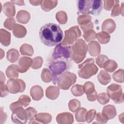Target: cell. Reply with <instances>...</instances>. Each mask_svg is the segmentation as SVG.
Wrapping results in <instances>:
<instances>
[{"label":"cell","instance_id":"7a4b0ae2","mask_svg":"<svg viewBox=\"0 0 124 124\" xmlns=\"http://www.w3.org/2000/svg\"><path fill=\"white\" fill-rule=\"evenodd\" d=\"M78 14L98 15L101 12L103 1L99 0H84L77 1Z\"/></svg>","mask_w":124,"mask_h":124},{"label":"cell","instance_id":"8fae6325","mask_svg":"<svg viewBox=\"0 0 124 124\" xmlns=\"http://www.w3.org/2000/svg\"><path fill=\"white\" fill-rule=\"evenodd\" d=\"M11 119L14 123L25 124L27 122L28 116L26 109L22 107H19L16 108L12 111Z\"/></svg>","mask_w":124,"mask_h":124},{"label":"cell","instance_id":"484cf974","mask_svg":"<svg viewBox=\"0 0 124 124\" xmlns=\"http://www.w3.org/2000/svg\"><path fill=\"white\" fill-rule=\"evenodd\" d=\"M57 0H43L41 6L43 10L48 12L54 8L57 5Z\"/></svg>","mask_w":124,"mask_h":124},{"label":"cell","instance_id":"d4e9b609","mask_svg":"<svg viewBox=\"0 0 124 124\" xmlns=\"http://www.w3.org/2000/svg\"><path fill=\"white\" fill-rule=\"evenodd\" d=\"M6 75L8 78H16L18 77L17 66L13 64L9 66L6 70Z\"/></svg>","mask_w":124,"mask_h":124},{"label":"cell","instance_id":"5b68a950","mask_svg":"<svg viewBox=\"0 0 124 124\" xmlns=\"http://www.w3.org/2000/svg\"><path fill=\"white\" fill-rule=\"evenodd\" d=\"M48 68L52 74L53 83L55 85L57 83L58 77L66 72L68 69V66L65 61L59 60L51 63L49 65Z\"/></svg>","mask_w":124,"mask_h":124},{"label":"cell","instance_id":"cb8c5ba5","mask_svg":"<svg viewBox=\"0 0 124 124\" xmlns=\"http://www.w3.org/2000/svg\"><path fill=\"white\" fill-rule=\"evenodd\" d=\"M97 79L100 83L106 85L111 81V78L109 74L104 70H101L97 76Z\"/></svg>","mask_w":124,"mask_h":124},{"label":"cell","instance_id":"816d5d0a","mask_svg":"<svg viewBox=\"0 0 124 124\" xmlns=\"http://www.w3.org/2000/svg\"><path fill=\"white\" fill-rule=\"evenodd\" d=\"M81 30L83 31V32L89 30H92L93 28V23L91 21L88 24L84 25V26H80Z\"/></svg>","mask_w":124,"mask_h":124},{"label":"cell","instance_id":"b9f144b4","mask_svg":"<svg viewBox=\"0 0 124 124\" xmlns=\"http://www.w3.org/2000/svg\"><path fill=\"white\" fill-rule=\"evenodd\" d=\"M28 116V119H29V124L32 122V121L36 120L35 116L37 114V111L35 109L32 107H29L26 109Z\"/></svg>","mask_w":124,"mask_h":124},{"label":"cell","instance_id":"836d02e7","mask_svg":"<svg viewBox=\"0 0 124 124\" xmlns=\"http://www.w3.org/2000/svg\"><path fill=\"white\" fill-rule=\"evenodd\" d=\"M71 92L72 94L75 96H81L84 93L83 86L79 84L74 85L71 89Z\"/></svg>","mask_w":124,"mask_h":124},{"label":"cell","instance_id":"ac0fdd59","mask_svg":"<svg viewBox=\"0 0 124 124\" xmlns=\"http://www.w3.org/2000/svg\"><path fill=\"white\" fill-rule=\"evenodd\" d=\"M3 12L7 16L9 17L14 16L16 13V9L14 4L11 1L5 2L3 5Z\"/></svg>","mask_w":124,"mask_h":124},{"label":"cell","instance_id":"4fadbf2b","mask_svg":"<svg viewBox=\"0 0 124 124\" xmlns=\"http://www.w3.org/2000/svg\"><path fill=\"white\" fill-rule=\"evenodd\" d=\"M32 63L33 61L31 58L27 57H21L19 59L17 65L18 72L21 73L26 72L32 66Z\"/></svg>","mask_w":124,"mask_h":124},{"label":"cell","instance_id":"f35d334b","mask_svg":"<svg viewBox=\"0 0 124 124\" xmlns=\"http://www.w3.org/2000/svg\"><path fill=\"white\" fill-rule=\"evenodd\" d=\"M91 19L92 17L89 15H83L79 16L77 19L79 25L80 26H84L90 23L91 21Z\"/></svg>","mask_w":124,"mask_h":124},{"label":"cell","instance_id":"e575fe53","mask_svg":"<svg viewBox=\"0 0 124 124\" xmlns=\"http://www.w3.org/2000/svg\"><path fill=\"white\" fill-rule=\"evenodd\" d=\"M56 18L60 24H64L67 22V14L64 11H59L56 14Z\"/></svg>","mask_w":124,"mask_h":124},{"label":"cell","instance_id":"d6a6232c","mask_svg":"<svg viewBox=\"0 0 124 124\" xmlns=\"http://www.w3.org/2000/svg\"><path fill=\"white\" fill-rule=\"evenodd\" d=\"M41 78L45 82H49L53 79L52 74L51 71L46 68H44L41 74Z\"/></svg>","mask_w":124,"mask_h":124},{"label":"cell","instance_id":"7402d4cb","mask_svg":"<svg viewBox=\"0 0 124 124\" xmlns=\"http://www.w3.org/2000/svg\"><path fill=\"white\" fill-rule=\"evenodd\" d=\"M16 18L18 22L22 24H26L30 20V14L27 11L20 10L18 12Z\"/></svg>","mask_w":124,"mask_h":124},{"label":"cell","instance_id":"d590c367","mask_svg":"<svg viewBox=\"0 0 124 124\" xmlns=\"http://www.w3.org/2000/svg\"><path fill=\"white\" fill-rule=\"evenodd\" d=\"M96 33L93 29L89 30L84 32L83 37L87 42L92 41L96 38Z\"/></svg>","mask_w":124,"mask_h":124},{"label":"cell","instance_id":"ab89813d","mask_svg":"<svg viewBox=\"0 0 124 124\" xmlns=\"http://www.w3.org/2000/svg\"><path fill=\"white\" fill-rule=\"evenodd\" d=\"M123 75H124L123 69H120L112 75V78L116 82H119V83H123L124 82Z\"/></svg>","mask_w":124,"mask_h":124},{"label":"cell","instance_id":"ffe728a7","mask_svg":"<svg viewBox=\"0 0 124 124\" xmlns=\"http://www.w3.org/2000/svg\"><path fill=\"white\" fill-rule=\"evenodd\" d=\"M14 35L18 38H21L25 36L27 34V30L25 27L18 24H16L13 30Z\"/></svg>","mask_w":124,"mask_h":124},{"label":"cell","instance_id":"ba28073f","mask_svg":"<svg viewBox=\"0 0 124 124\" xmlns=\"http://www.w3.org/2000/svg\"><path fill=\"white\" fill-rule=\"evenodd\" d=\"M107 94L115 104L124 102L123 93L121 86L119 84L112 83L107 87Z\"/></svg>","mask_w":124,"mask_h":124},{"label":"cell","instance_id":"f546056e","mask_svg":"<svg viewBox=\"0 0 124 124\" xmlns=\"http://www.w3.org/2000/svg\"><path fill=\"white\" fill-rule=\"evenodd\" d=\"M87 109L84 108H79L75 113V118L77 122H84L85 121V115Z\"/></svg>","mask_w":124,"mask_h":124},{"label":"cell","instance_id":"603a6c76","mask_svg":"<svg viewBox=\"0 0 124 124\" xmlns=\"http://www.w3.org/2000/svg\"><path fill=\"white\" fill-rule=\"evenodd\" d=\"M102 113L105 114L108 120L113 118L116 115V110L114 106L108 105L105 106L102 110Z\"/></svg>","mask_w":124,"mask_h":124},{"label":"cell","instance_id":"ee69618b","mask_svg":"<svg viewBox=\"0 0 124 124\" xmlns=\"http://www.w3.org/2000/svg\"><path fill=\"white\" fill-rule=\"evenodd\" d=\"M18 101L20 103L21 105L24 107H26L31 102V98L28 95H22L18 98Z\"/></svg>","mask_w":124,"mask_h":124},{"label":"cell","instance_id":"681fc988","mask_svg":"<svg viewBox=\"0 0 124 124\" xmlns=\"http://www.w3.org/2000/svg\"><path fill=\"white\" fill-rule=\"evenodd\" d=\"M96 111L94 109H91L86 112L85 115V121L87 123H91L94 118Z\"/></svg>","mask_w":124,"mask_h":124},{"label":"cell","instance_id":"74e56055","mask_svg":"<svg viewBox=\"0 0 124 124\" xmlns=\"http://www.w3.org/2000/svg\"><path fill=\"white\" fill-rule=\"evenodd\" d=\"M80 107V102L76 99H73L71 100L68 103V107L69 109L72 112H75Z\"/></svg>","mask_w":124,"mask_h":124},{"label":"cell","instance_id":"30bf717a","mask_svg":"<svg viewBox=\"0 0 124 124\" xmlns=\"http://www.w3.org/2000/svg\"><path fill=\"white\" fill-rule=\"evenodd\" d=\"M7 86L10 93L15 94L22 93L26 88L25 83L21 79L10 78L7 82Z\"/></svg>","mask_w":124,"mask_h":124},{"label":"cell","instance_id":"c3c4849f","mask_svg":"<svg viewBox=\"0 0 124 124\" xmlns=\"http://www.w3.org/2000/svg\"><path fill=\"white\" fill-rule=\"evenodd\" d=\"M0 96L4 97L6 96L9 92L7 85L4 83V82L0 81Z\"/></svg>","mask_w":124,"mask_h":124},{"label":"cell","instance_id":"e0dca14e","mask_svg":"<svg viewBox=\"0 0 124 124\" xmlns=\"http://www.w3.org/2000/svg\"><path fill=\"white\" fill-rule=\"evenodd\" d=\"M89 54L93 57L98 55L100 53V46L96 41H91L87 46Z\"/></svg>","mask_w":124,"mask_h":124},{"label":"cell","instance_id":"83f0119b","mask_svg":"<svg viewBox=\"0 0 124 124\" xmlns=\"http://www.w3.org/2000/svg\"><path fill=\"white\" fill-rule=\"evenodd\" d=\"M117 67L118 65L114 61L112 60H108L104 63L103 68L104 69L105 71L112 73L115 70Z\"/></svg>","mask_w":124,"mask_h":124},{"label":"cell","instance_id":"f1b7e54d","mask_svg":"<svg viewBox=\"0 0 124 124\" xmlns=\"http://www.w3.org/2000/svg\"><path fill=\"white\" fill-rule=\"evenodd\" d=\"M96 38L101 44H105L109 41L110 36L108 33L101 31L96 34Z\"/></svg>","mask_w":124,"mask_h":124},{"label":"cell","instance_id":"8d00e7d4","mask_svg":"<svg viewBox=\"0 0 124 124\" xmlns=\"http://www.w3.org/2000/svg\"><path fill=\"white\" fill-rule=\"evenodd\" d=\"M123 4L124 2L122 3L121 6L118 3H116L112 9V11L111 13V16H118L120 14L122 13V15L123 16Z\"/></svg>","mask_w":124,"mask_h":124},{"label":"cell","instance_id":"f907efd6","mask_svg":"<svg viewBox=\"0 0 124 124\" xmlns=\"http://www.w3.org/2000/svg\"><path fill=\"white\" fill-rule=\"evenodd\" d=\"M96 121L99 123H106L108 120L107 117L102 113L98 112L96 116Z\"/></svg>","mask_w":124,"mask_h":124},{"label":"cell","instance_id":"f5cc1de1","mask_svg":"<svg viewBox=\"0 0 124 124\" xmlns=\"http://www.w3.org/2000/svg\"><path fill=\"white\" fill-rule=\"evenodd\" d=\"M43 0H29L31 4L34 6L41 5Z\"/></svg>","mask_w":124,"mask_h":124},{"label":"cell","instance_id":"7dc6e473","mask_svg":"<svg viewBox=\"0 0 124 124\" xmlns=\"http://www.w3.org/2000/svg\"><path fill=\"white\" fill-rule=\"evenodd\" d=\"M104 7L105 9L108 11L111 10L113 6L116 4L119 3V0H104Z\"/></svg>","mask_w":124,"mask_h":124},{"label":"cell","instance_id":"277c9868","mask_svg":"<svg viewBox=\"0 0 124 124\" xmlns=\"http://www.w3.org/2000/svg\"><path fill=\"white\" fill-rule=\"evenodd\" d=\"M78 76L82 78L88 79L95 75L98 71V68L94 63V59L89 58L78 66Z\"/></svg>","mask_w":124,"mask_h":124},{"label":"cell","instance_id":"d6986e66","mask_svg":"<svg viewBox=\"0 0 124 124\" xmlns=\"http://www.w3.org/2000/svg\"><path fill=\"white\" fill-rule=\"evenodd\" d=\"M59 88L55 86H50L47 87L46 91V94L47 98L54 100L57 98L59 95Z\"/></svg>","mask_w":124,"mask_h":124},{"label":"cell","instance_id":"4316f807","mask_svg":"<svg viewBox=\"0 0 124 124\" xmlns=\"http://www.w3.org/2000/svg\"><path fill=\"white\" fill-rule=\"evenodd\" d=\"M19 57V52L17 49L11 48L7 52V59L10 62H15Z\"/></svg>","mask_w":124,"mask_h":124},{"label":"cell","instance_id":"7bdbcfd3","mask_svg":"<svg viewBox=\"0 0 124 124\" xmlns=\"http://www.w3.org/2000/svg\"><path fill=\"white\" fill-rule=\"evenodd\" d=\"M16 20L13 17H9L7 18L4 22V26L7 29L9 30H13L15 25Z\"/></svg>","mask_w":124,"mask_h":124},{"label":"cell","instance_id":"3957f363","mask_svg":"<svg viewBox=\"0 0 124 124\" xmlns=\"http://www.w3.org/2000/svg\"><path fill=\"white\" fill-rule=\"evenodd\" d=\"M88 50L87 46L82 39H78L70 46V58L77 63L81 62Z\"/></svg>","mask_w":124,"mask_h":124},{"label":"cell","instance_id":"6da1fadb","mask_svg":"<svg viewBox=\"0 0 124 124\" xmlns=\"http://www.w3.org/2000/svg\"><path fill=\"white\" fill-rule=\"evenodd\" d=\"M39 37L41 42L48 46H53L61 43L63 37L60 27L53 23L43 25L39 31Z\"/></svg>","mask_w":124,"mask_h":124},{"label":"cell","instance_id":"44dd1931","mask_svg":"<svg viewBox=\"0 0 124 124\" xmlns=\"http://www.w3.org/2000/svg\"><path fill=\"white\" fill-rule=\"evenodd\" d=\"M0 41L5 46H9L11 42V33L6 30L1 29L0 30Z\"/></svg>","mask_w":124,"mask_h":124},{"label":"cell","instance_id":"4dcf8cb0","mask_svg":"<svg viewBox=\"0 0 124 124\" xmlns=\"http://www.w3.org/2000/svg\"><path fill=\"white\" fill-rule=\"evenodd\" d=\"M20 52L23 55H28L31 56L33 53V49L31 46L24 44H23L20 48Z\"/></svg>","mask_w":124,"mask_h":124},{"label":"cell","instance_id":"60d3db41","mask_svg":"<svg viewBox=\"0 0 124 124\" xmlns=\"http://www.w3.org/2000/svg\"><path fill=\"white\" fill-rule=\"evenodd\" d=\"M96 99L98 102L102 105H105L109 101V97L107 93H99L97 96Z\"/></svg>","mask_w":124,"mask_h":124},{"label":"cell","instance_id":"bcb514c9","mask_svg":"<svg viewBox=\"0 0 124 124\" xmlns=\"http://www.w3.org/2000/svg\"><path fill=\"white\" fill-rule=\"evenodd\" d=\"M32 61L33 63L31 66L32 68L36 69L41 67L43 61L41 57H36L35 58H34L32 59Z\"/></svg>","mask_w":124,"mask_h":124},{"label":"cell","instance_id":"9a60e30c","mask_svg":"<svg viewBox=\"0 0 124 124\" xmlns=\"http://www.w3.org/2000/svg\"><path fill=\"white\" fill-rule=\"evenodd\" d=\"M56 120L59 124H72L74 121L73 116L72 114L68 112H63L57 115Z\"/></svg>","mask_w":124,"mask_h":124},{"label":"cell","instance_id":"1f68e13d","mask_svg":"<svg viewBox=\"0 0 124 124\" xmlns=\"http://www.w3.org/2000/svg\"><path fill=\"white\" fill-rule=\"evenodd\" d=\"M51 115L48 113H40L36 114L35 116V119L36 121H41V123H48L51 121Z\"/></svg>","mask_w":124,"mask_h":124},{"label":"cell","instance_id":"9c48e42d","mask_svg":"<svg viewBox=\"0 0 124 124\" xmlns=\"http://www.w3.org/2000/svg\"><path fill=\"white\" fill-rule=\"evenodd\" d=\"M54 60H63L70 57V46H64L61 43L57 45L52 53Z\"/></svg>","mask_w":124,"mask_h":124},{"label":"cell","instance_id":"f6af8a7d","mask_svg":"<svg viewBox=\"0 0 124 124\" xmlns=\"http://www.w3.org/2000/svg\"><path fill=\"white\" fill-rule=\"evenodd\" d=\"M108 60V57L104 55H100L96 58V63L100 68H103L105 62Z\"/></svg>","mask_w":124,"mask_h":124},{"label":"cell","instance_id":"2e32d148","mask_svg":"<svg viewBox=\"0 0 124 124\" xmlns=\"http://www.w3.org/2000/svg\"><path fill=\"white\" fill-rule=\"evenodd\" d=\"M30 94L33 100L38 101L43 96V90L41 87L35 85L31 87L30 90Z\"/></svg>","mask_w":124,"mask_h":124},{"label":"cell","instance_id":"52a82bcc","mask_svg":"<svg viewBox=\"0 0 124 124\" xmlns=\"http://www.w3.org/2000/svg\"><path fill=\"white\" fill-rule=\"evenodd\" d=\"M63 40L61 43L64 46H69L73 44L81 36V33L78 26H75L65 31Z\"/></svg>","mask_w":124,"mask_h":124},{"label":"cell","instance_id":"5bb4252c","mask_svg":"<svg viewBox=\"0 0 124 124\" xmlns=\"http://www.w3.org/2000/svg\"><path fill=\"white\" fill-rule=\"evenodd\" d=\"M102 31L107 32L108 34L112 33L116 28V24L111 19H106L102 24Z\"/></svg>","mask_w":124,"mask_h":124},{"label":"cell","instance_id":"db71d44e","mask_svg":"<svg viewBox=\"0 0 124 124\" xmlns=\"http://www.w3.org/2000/svg\"><path fill=\"white\" fill-rule=\"evenodd\" d=\"M14 4H16L18 5H24V1L23 0H11V1Z\"/></svg>","mask_w":124,"mask_h":124},{"label":"cell","instance_id":"8992f818","mask_svg":"<svg viewBox=\"0 0 124 124\" xmlns=\"http://www.w3.org/2000/svg\"><path fill=\"white\" fill-rule=\"evenodd\" d=\"M77 76L70 72H65L59 76L57 83L59 88L62 90H68L76 81Z\"/></svg>","mask_w":124,"mask_h":124},{"label":"cell","instance_id":"11a10c76","mask_svg":"<svg viewBox=\"0 0 124 124\" xmlns=\"http://www.w3.org/2000/svg\"><path fill=\"white\" fill-rule=\"evenodd\" d=\"M0 73H1L0 81H2L4 82V81H5V76H4V75L3 74V73H2V72H0Z\"/></svg>","mask_w":124,"mask_h":124},{"label":"cell","instance_id":"7c38bea8","mask_svg":"<svg viewBox=\"0 0 124 124\" xmlns=\"http://www.w3.org/2000/svg\"><path fill=\"white\" fill-rule=\"evenodd\" d=\"M83 90L86 93L87 99L90 101H94L97 97V92L95 90L94 84L90 82H86L84 85Z\"/></svg>","mask_w":124,"mask_h":124}]
</instances>
